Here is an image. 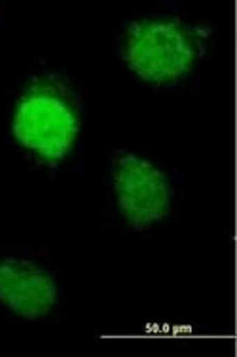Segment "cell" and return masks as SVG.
<instances>
[{
  "label": "cell",
  "mask_w": 237,
  "mask_h": 357,
  "mask_svg": "<svg viewBox=\"0 0 237 357\" xmlns=\"http://www.w3.org/2000/svg\"><path fill=\"white\" fill-rule=\"evenodd\" d=\"M4 143L34 181L65 183L86 172L91 146L86 78L47 55L25 65L8 96Z\"/></svg>",
  "instance_id": "6da1fadb"
},
{
  "label": "cell",
  "mask_w": 237,
  "mask_h": 357,
  "mask_svg": "<svg viewBox=\"0 0 237 357\" xmlns=\"http://www.w3.org/2000/svg\"><path fill=\"white\" fill-rule=\"evenodd\" d=\"M112 52L135 88L162 97L194 96L218 54V25L184 6L163 2L116 27Z\"/></svg>",
  "instance_id": "7a4b0ae2"
},
{
  "label": "cell",
  "mask_w": 237,
  "mask_h": 357,
  "mask_svg": "<svg viewBox=\"0 0 237 357\" xmlns=\"http://www.w3.org/2000/svg\"><path fill=\"white\" fill-rule=\"evenodd\" d=\"M186 175L162 152L116 143L102 164L105 227L125 240L150 241L173 232L183 219Z\"/></svg>",
  "instance_id": "3957f363"
},
{
  "label": "cell",
  "mask_w": 237,
  "mask_h": 357,
  "mask_svg": "<svg viewBox=\"0 0 237 357\" xmlns=\"http://www.w3.org/2000/svg\"><path fill=\"white\" fill-rule=\"evenodd\" d=\"M67 316V283L49 251L0 245V319L17 329H55Z\"/></svg>",
  "instance_id": "277c9868"
},
{
  "label": "cell",
  "mask_w": 237,
  "mask_h": 357,
  "mask_svg": "<svg viewBox=\"0 0 237 357\" xmlns=\"http://www.w3.org/2000/svg\"><path fill=\"white\" fill-rule=\"evenodd\" d=\"M8 4L6 2H0V29L6 25V15H8Z\"/></svg>",
  "instance_id": "5b68a950"
}]
</instances>
